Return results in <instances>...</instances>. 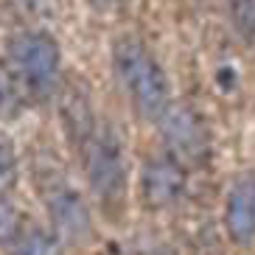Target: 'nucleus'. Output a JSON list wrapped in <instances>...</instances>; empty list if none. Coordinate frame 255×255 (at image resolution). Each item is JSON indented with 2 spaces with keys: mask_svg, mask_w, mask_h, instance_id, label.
<instances>
[{
  "mask_svg": "<svg viewBox=\"0 0 255 255\" xmlns=\"http://www.w3.org/2000/svg\"><path fill=\"white\" fill-rule=\"evenodd\" d=\"M113 68L135 113L143 121H163L171 107V90L160 62L135 37H121L113 45Z\"/></svg>",
  "mask_w": 255,
  "mask_h": 255,
  "instance_id": "f257e3e1",
  "label": "nucleus"
},
{
  "mask_svg": "<svg viewBox=\"0 0 255 255\" xmlns=\"http://www.w3.org/2000/svg\"><path fill=\"white\" fill-rule=\"evenodd\" d=\"M8 68L23 82L28 96H48L59 82L62 53L45 31H20L8 39Z\"/></svg>",
  "mask_w": 255,
  "mask_h": 255,
  "instance_id": "f03ea898",
  "label": "nucleus"
},
{
  "mask_svg": "<svg viewBox=\"0 0 255 255\" xmlns=\"http://www.w3.org/2000/svg\"><path fill=\"white\" fill-rule=\"evenodd\" d=\"M87 180L104 210H118L127 196V165L121 140L110 127H96L93 137L82 149Z\"/></svg>",
  "mask_w": 255,
  "mask_h": 255,
  "instance_id": "7ed1b4c3",
  "label": "nucleus"
},
{
  "mask_svg": "<svg viewBox=\"0 0 255 255\" xmlns=\"http://www.w3.org/2000/svg\"><path fill=\"white\" fill-rule=\"evenodd\" d=\"M168 157L185 165H205L210 157V135L202 115L188 104H174L160 121Z\"/></svg>",
  "mask_w": 255,
  "mask_h": 255,
  "instance_id": "20e7f679",
  "label": "nucleus"
},
{
  "mask_svg": "<svg viewBox=\"0 0 255 255\" xmlns=\"http://www.w3.org/2000/svg\"><path fill=\"white\" fill-rule=\"evenodd\" d=\"M185 191V168L168 154L149 160L140 171V199L149 210H163Z\"/></svg>",
  "mask_w": 255,
  "mask_h": 255,
  "instance_id": "39448f33",
  "label": "nucleus"
},
{
  "mask_svg": "<svg viewBox=\"0 0 255 255\" xmlns=\"http://www.w3.org/2000/svg\"><path fill=\"white\" fill-rule=\"evenodd\" d=\"M48 213L53 222L56 239L65 244H79L90 236V210L84 205L82 194L68 185H59L53 194H48Z\"/></svg>",
  "mask_w": 255,
  "mask_h": 255,
  "instance_id": "423d86ee",
  "label": "nucleus"
},
{
  "mask_svg": "<svg viewBox=\"0 0 255 255\" xmlns=\"http://www.w3.org/2000/svg\"><path fill=\"white\" fill-rule=\"evenodd\" d=\"M225 230L233 244L250 247L255 241V191L253 180L236 182L227 194L225 205Z\"/></svg>",
  "mask_w": 255,
  "mask_h": 255,
  "instance_id": "0eeeda50",
  "label": "nucleus"
},
{
  "mask_svg": "<svg viewBox=\"0 0 255 255\" xmlns=\"http://www.w3.org/2000/svg\"><path fill=\"white\" fill-rule=\"evenodd\" d=\"M62 124H65V132H68L70 143H73L76 149L82 151L84 143L93 137L96 132V118H93V107H90V98L84 96L82 90H76V87H68L65 96H62Z\"/></svg>",
  "mask_w": 255,
  "mask_h": 255,
  "instance_id": "6e6552de",
  "label": "nucleus"
},
{
  "mask_svg": "<svg viewBox=\"0 0 255 255\" xmlns=\"http://www.w3.org/2000/svg\"><path fill=\"white\" fill-rule=\"evenodd\" d=\"M25 107V87L20 76L8 68L6 62H0V121H11L23 113Z\"/></svg>",
  "mask_w": 255,
  "mask_h": 255,
  "instance_id": "1a4fd4ad",
  "label": "nucleus"
},
{
  "mask_svg": "<svg viewBox=\"0 0 255 255\" xmlns=\"http://www.w3.org/2000/svg\"><path fill=\"white\" fill-rule=\"evenodd\" d=\"M62 250H65V244L56 239V233L31 227L14 239L11 255H62Z\"/></svg>",
  "mask_w": 255,
  "mask_h": 255,
  "instance_id": "9d476101",
  "label": "nucleus"
},
{
  "mask_svg": "<svg viewBox=\"0 0 255 255\" xmlns=\"http://www.w3.org/2000/svg\"><path fill=\"white\" fill-rule=\"evenodd\" d=\"M17 185V149L11 137L0 132V199Z\"/></svg>",
  "mask_w": 255,
  "mask_h": 255,
  "instance_id": "9b49d317",
  "label": "nucleus"
},
{
  "mask_svg": "<svg viewBox=\"0 0 255 255\" xmlns=\"http://www.w3.org/2000/svg\"><path fill=\"white\" fill-rule=\"evenodd\" d=\"M20 236V213L8 199H0V244H14Z\"/></svg>",
  "mask_w": 255,
  "mask_h": 255,
  "instance_id": "f8f14e48",
  "label": "nucleus"
},
{
  "mask_svg": "<svg viewBox=\"0 0 255 255\" xmlns=\"http://www.w3.org/2000/svg\"><path fill=\"white\" fill-rule=\"evenodd\" d=\"M233 14H236V25H239V31L255 45V0H236Z\"/></svg>",
  "mask_w": 255,
  "mask_h": 255,
  "instance_id": "ddd939ff",
  "label": "nucleus"
},
{
  "mask_svg": "<svg viewBox=\"0 0 255 255\" xmlns=\"http://www.w3.org/2000/svg\"><path fill=\"white\" fill-rule=\"evenodd\" d=\"M253 191H255V177H253Z\"/></svg>",
  "mask_w": 255,
  "mask_h": 255,
  "instance_id": "4468645a",
  "label": "nucleus"
}]
</instances>
